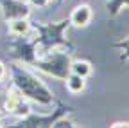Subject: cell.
<instances>
[{
  "label": "cell",
  "instance_id": "1",
  "mask_svg": "<svg viewBox=\"0 0 129 128\" xmlns=\"http://www.w3.org/2000/svg\"><path fill=\"white\" fill-rule=\"evenodd\" d=\"M11 74H13V83L18 88V92L23 96L25 99H30L41 106H48L52 105L54 96L41 79L32 74L30 70H27L25 67L20 65H13L11 67Z\"/></svg>",
  "mask_w": 129,
  "mask_h": 128
},
{
  "label": "cell",
  "instance_id": "2",
  "mask_svg": "<svg viewBox=\"0 0 129 128\" xmlns=\"http://www.w3.org/2000/svg\"><path fill=\"white\" fill-rule=\"evenodd\" d=\"M70 20L64 18L54 24H38L36 25V33L38 36L36 45H38V51L40 52H47V51H52V49H64V47H70V42L64 38V31L68 29Z\"/></svg>",
  "mask_w": 129,
  "mask_h": 128
},
{
  "label": "cell",
  "instance_id": "3",
  "mask_svg": "<svg viewBox=\"0 0 129 128\" xmlns=\"http://www.w3.org/2000/svg\"><path fill=\"white\" fill-rule=\"evenodd\" d=\"M32 65H34L38 70L45 72L47 76H52L56 79H63L64 81L67 76L72 72V69H70L72 58L63 49H52V51L41 52Z\"/></svg>",
  "mask_w": 129,
  "mask_h": 128
},
{
  "label": "cell",
  "instance_id": "4",
  "mask_svg": "<svg viewBox=\"0 0 129 128\" xmlns=\"http://www.w3.org/2000/svg\"><path fill=\"white\" fill-rule=\"evenodd\" d=\"M4 106H6V110L9 112V114H13V116H16V117H20V119L27 117L30 112H32L30 106H29V103L25 101V98L18 92V88H16V87H13L11 90H7Z\"/></svg>",
  "mask_w": 129,
  "mask_h": 128
},
{
  "label": "cell",
  "instance_id": "5",
  "mask_svg": "<svg viewBox=\"0 0 129 128\" xmlns=\"http://www.w3.org/2000/svg\"><path fill=\"white\" fill-rule=\"evenodd\" d=\"M68 114V108H57L54 114H48V116H36V114H30L27 116V117H23L22 119V123H20V126H52L59 117H63V116H67Z\"/></svg>",
  "mask_w": 129,
  "mask_h": 128
},
{
  "label": "cell",
  "instance_id": "6",
  "mask_svg": "<svg viewBox=\"0 0 129 128\" xmlns=\"http://www.w3.org/2000/svg\"><path fill=\"white\" fill-rule=\"evenodd\" d=\"M2 13L4 18L9 22L14 18H27L30 14V7L23 0H2Z\"/></svg>",
  "mask_w": 129,
  "mask_h": 128
},
{
  "label": "cell",
  "instance_id": "7",
  "mask_svg": "<svg viewBox=\"0 0 129 128\" xmlns=\"http://www.w3.org/2000/svg\"><path fill=\"white\" fill-rule=\"evenodd\" d=\"M14 51L18 52L20 60L27 65H32L36 61V58L40 56L38 54V45H36V40H29V38H22L14 43Z\"/></svg>",
  "mask_w": 129,
  "mask_h": 128
},
{
  "label": "cell",
  "instance_id": "8",
  "mask_svg": "<svg viewBox=\"0 0 129 128\" xmlns=\"http://www.w3.org/2000/svg\"><path fill=\"white\" fill-rule=\"evenodd\" d=\"M68 20H70V24L75 25V27H86V25L90 24V20H91V7L86 6V4L77 6V7L72 11V14H70Z\"/></svg>",
  "mask_w": 129,
  "mask_h": 128
},
{
  "label": "cell",
  "instance_id": "9",
  "mask_svg": "<svg viewBox=\"0 0 129 128\" xmlns=\"http://www.w3.org/2000/svg\"><path fill=\"white\" fill-rule=\"evenodd\" d=\"M7 29L13 36H27L30 33V24L27 18H14V20H9Z\"/></svg>",
  "mask_w": 129,
  "mask_h": 128
},
{
  "label": "cell",
  "instance_id": "10",
  "mask_svg": "<svg viewBox=\"0 0 129 128\" xmlns=\"http://www.w3.org/2000/svg\"><path fill=\"white\" fill-rule=\"evenodd\" d=\"M86 78H83V76H79V74H74V72H70L68 76H67V88H68V92L70 94H81L84 90V87H86V81H84Z\"/></svg>",
  "mask_w": 129,
  "mask_h": 128
},
{
  "label": "cell",
  "instance_id": "11",
  "mask_svg": "<svg viewBox=\"0 0 129 128\" xmlns=\"http://www.w3.org/2000/svg\"><path fill=\"white\" fill-rule=\"evenodd\" d=\"M74 74H79L83 78H88L91 74V63L86 60H72V65H70Z\"/></svg>",
  "mask_w": 129,
  "mask_h": 128
},
{
  "label": "cell",
  "instance_id": "12",
  "mask_svg": "<svg viewBox=\"0 0 129 128\" xmlns=\"http://www.w3.org/2000/svg\"><path fill=\"white\" fill-rule=\"evenodd\" d=\"M124 7H129V0H106V9L111 16L118 14Z\"/></svg>",
  "mask_w": 129,
  "mask_h": 128
},
{
  "label": "cell",
  "instance_id": "13",
  "mask_svg": "<svg viewBox=\"0 0 129 128\" xmlns=\"http://www.w3.org/2000/svg\"><path fill=\"white\" fill-rule=\"evenodd\" d=\"M115 47L122 49V56H120V58L129 61V36H127V38H124L122 42H117V43H115Z\"/></svg>",
  "mask_w": 129,
  "mask_h": 128
},
{
  "label": "cell",
  "instance_id": "14",
  "mask_svg": "<svg viewBox=\"0 0 129 128\" xmlns=\"http://www.w3.org/2000/svg\"><path fill=\"white\" fill-rule=\"evenodd\" d=\"M52 2H56V0H29L30 6H36V7H47L48 4H52Z\"/></svg>",
  "mask_w": 129,
  "mask_h": 128
},
{
  "label": "cell",
  "instance_id": "15",
  "mask_svg": "<svg viewBox=\"0 0 129 128\" xmlns=\"http://www.w3.org/2000/svg\"><path fill=\"white\" fill-rule=\"evenodd\" d=\"M6 78V65L2 61H0V81H2V79Z\"/></svg>",
  "mask_w": 129,
  "mask_h": 128
},
{
  "label": "cell",
  "instance_id": "16",
  "mask_svg": "<svg viewBox=\"0 0 129 128\" xmlns=\"http://www.w3.org/2000/svg\"><path fill=\"white\" fill-rule=\"evenodd\" d=\"M113 128H120V126H129V123H113Z\"/></svg>",
  "mask_w": 129,
  "mask_h": 128
}]
</instances>
